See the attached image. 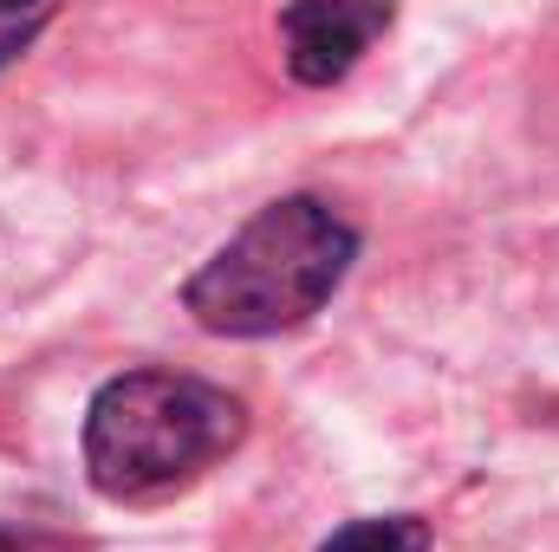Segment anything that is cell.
I'll list each match as a JSON object with an SVG mask.
<instances>
[{
  "mask_svg": "<svg viewBox=\"0 0 559 552\" xmlns=\"http://www.w3.org/2000/svg\"><path fill=\"white\" fill-rule=\"evenodd\" d=\"M358 261V235L319 195L267 202L228 248H215L189 286L182 305L215 338H274L306 325Z\"/></svg>",
  "mask_w": 559,
  "mask_h": 552,
  "instance_id": "6da1fadb",
  "label": "cell"
},
{
  "mask_svg": "<svg viewBox=\"0 0 559 552\" xmlns=\"http://www.w3.org/2000/svg\"><path fill=\"white\" fill-rule=\"evenodd\" d=\"M241 435L248 410L222 384L182 371H124L92 397L79 448L105 501H156L241 448Z\"/></svg>",
  "mask_w": 559,
  "mask_h": 552,
  "instance_id": "7a4b0ae2",
  "label": "cell"
},
{
  "mask_svg": "<svg viewBox=\"0 0 559 552\" xmlns=\"http://www.w3.org/2000/svg\"><path fill=\"white\" fill-rule=\"evenodd\" d=\"M391 20H397V0H293L280 13L286 72L299 85H338Z\"/></svg>",
  "mask_w": 559,
  "mask_h": 552,
  "instance_id": "3957f363",
  "label": "cell"
},
{
  "mask_svg": "<svg viewBox=\"0 0 559 552\" xmlns=\"http://www.w3.org/2000/svg\"><path fill=\"white\" fill-rule=\"evenodd\" d=\"M319 552H429V527L417 514H378V520L338 527Z\"/></svg>",
  "mask_w": 559,
  "mask_h": 552,
  "instance_id": "277c9868",
  "label": "cell"
},
{
  "mask_svg": "<svg viewBox=\"0 0 559 552\" xmlns=\"http://www.w3.org/2000/svg\"><path fill=\"white\" fill-rule=\"evenodd\" d=\"M52 7H59V0H0V65L33 39V26H39Z\"/></svg>",
  "mask_w": 559,
  "mask_h": 552,
  "instance_id": "5b68a950",
  "label": "cell"
},
{
  "mask_svg": "<svg viewBox=\"0 0 559 552\" xmlns=\"http://www.w3.org/2000/svg\"><path fill=\"white\" fill-rule=\"evenodd\" d=\"M0 552H20V540H13V533H0Z\"/></svg>",
  "mask_w": 559,
  "mask_h": 552,
  "instance_id": "8992f818",
  "label": "cell"
}]
</instances>
